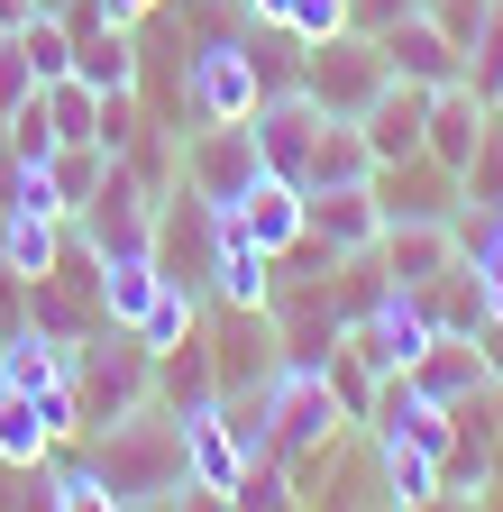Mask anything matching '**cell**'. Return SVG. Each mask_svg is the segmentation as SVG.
<instances>
[{"label":"cell","mask_w":503,"mask_h":512,"mask_svg":"<svg viewBox=\"0 0 503 512\" xmlns=\"http://www.w3.org/2000/svg\"><path fill=\"white\" fill-rule=\"evenodd\" d=\"M83 458L101 467L110 503H193V476H183V412L138 403L101 430H83Z\"/></svg>","instance_id":"obj_1"},{"label":"cell","mask_w":503,"mask_h":512,"mask_svg":"<svg viewBox=\"0 0 503 512\" xmlns=\"http://www.w3.org/2000/svg\"><path fill=\"white\" fill-rule=\"evenodd\" d=\"M65 403H74V439L101 430V421H119V412H138V403H156V348L138 330H119V320H101L92 339H74Z\"/></svg>","instance_id":"obj_2"},{"label":"cell","mask_w":503,"mask_h":512,"mask_svg":"<svg viewBox=\"0 0 503 512\" xmlns=\"http://www.w3.org/2000/svg\"><path fill=\"white\" fill-rule=\"evenodd\" d=\"M74 238L101 256H147V238H156V183L129 165V156H110V174L92 183V202L74 211Z\"/></svg>","instance_id":"obj_3"},{"label":"cell","mask_w":503,"mask_h":512,"mask_svg":"<svg viewBox=\"0 0 503 512\" xmlns=\"http://www.w3.org/2000/svg\"><path fill=\"white\" fill-rule=\"evenodd\" d=\"M385 83H394L385 74V46H375L366 28H330V37L302 46V92L321 101V110H339V119H357Z\"/></svg>","instance_id":"obj_4"},{"label":"cell","mask_w":503,"mask_h":512,"mask_svg":"<svg viewBox=\"0 0 503 512\" xmlns=\"http://www.w3.org/2000/svg\"><path fill=\"white\" fill-rule=\"evenodd\" d=\"M147 256H156V275L165 284H183V293H202L211 302V266H220V211L202 202V192H165L156 202V238H147Z\"/></svg>","instance_id":"obj_5"},{"label":"cell","mask_w":503,"mask_h":512,"mask_svg":"<svg viewBox=\"0 0 503 512\" xmlns=\"http://www.w3.org/2000/svg\"><path fill=\"white\" fill-rule=\"evenodd\" d=\"M257 174H266V165H257V138H247V119H202V128H183L174 183H183V192H202L211 211H229Z\"/></svg>","instance_id":"obj_6"},{"label":"cell","mask_w":503,"mask_h":512,"mask_svg":"<svg viewBox=\"0 0 503 512\" xmlns=\"http://www.w3.org/2000/svg\"><path fill=\"white\" fill-rule=\"evenodd\" d=\"M257 101H266V83H257L247 37H211L193 64H183V110H193V119H247Z\"/></svg>","instance_id":"obj_7"},{"label":"cell","mask_w":503,"mask_h":512,"mask_svg":"<svg viewBox=\"0 0 503 512\" xmlns=\"http://www.w3.org/2000/svg\"><path fill=\"white\" fill-rule=\"evenodd\" d=\"M366 192H375V211H385V220H458V211H467L458 165H439L430 147H421V156H403V165H375V174H366Z\"/></svg>","instance_id":"obj_8"},{"label":"cell","mask_w":503,"mask_h":512,"mask_svg":"<svg viewBox=\"0 0 503 512\" xmlns=\"http://www.w3.org/2000/svg\"><path fill=\"white\" fill-rule=\"evenodd\" d=\"M321 101H311L302 83L293 92H266L257 110H247V138H257V165L266 174H284V183H302V165H311V138H321Z\"/></svg>","instance_id":"obj_9"},{"label":"cell","mask_w":503,"mask_h":512,"mask_svg":"<svg viewBox=\"0 0 503 512\" xmlns=\"http://www.w3.org/2000/svg\"><path fill=\"white\" fill-rule=\"evenodd\" d=\"M412 384H421V394L430 403H467V394H485V384H494V357H485V330H430L421 339V357L403 366Z\"/></svg>","instance_id":"obj_10"},{"label":"cell","mask_w":503,"mask_h":512,"mask_svg":"<svg viewBox=\"0 0 503 512\" xmlns=\"http://www.w3.org/2000/svg\"><path fill=\"white\" fill-rule=\"evenodd\" d=\"M183 476H193V503H229V494H238L247 448H238V430L220 421V403L183 412Z\"/></svg>","instance_id":"obj_11"},{"label":"cell","mask_w":503,"mask_h":512,"mask_svg":"<svg viewBox=\"0 0 503 512\" xmlns=\"http://www.w3.org/2000/svg\"><path fill=\"white\" fill-rule=\"evenodd\" d=\"M375 46H385V74H403V83H421V92H439V83H458V74H467V55H458V37L439 28L430 10L394 19V28L375 37Z\"/></svg>","instance_id":"obj_12"},{"label":"cell","mask_w":503,"mask_h":512,"mask_svg":"<svg viewBox=\"0 0 503 512\" xmlns=\"http://www.w3.org/2000/svg\"><path fill=\"white\" fill-rule=\"evenodd\" d=\"M302 238H321L330 256H357L385 238V211H375L366 183H321V192H302Z\"/></svg>","instance_id":"obj_13"},{"label":"cell","mask_w":503,"mask_h":512,"mask_svg":"<svg viewBox=\"0 0 503 512\" xmlns=\"http://www.w3.org/2000/svg\"><path fill=\"white\" fill-rule=\"evenodd\" d=\"M238 238H257L266 256H284V247H302V183H284V174H257L238 192V202L220 211Z\"/></svg>","instance_id":"obj_14"},{"label":"cell","mask_w":503,"mask_h":512,"mask_svg":"<svg viewBox=\"0 0 503 512\" xmlns=\"http://www.w3.org/2000/svg\"><path fill=\"white\" fill-rule=\"evenodd\" d=\"M421 119H430V92L394 74L385 92H375V101L357 110V128H366V156H375V165H403V156H421Z\"/></svg>","instance_id":"obj_15"},{"label":"cell","mask_w":503,"mask_h":512,"mask_svg":"<svg viewBox=\"0 0 503 512\" xmlns=\"http://www.w3.org/2000/svg\"><path fill=\"white\" fill-rule=\"evenodd\" d=\"M485 119H494V101L458 74V83H439L430 92V119H421V147L439 156V165H467L476 156V138H485Z\"/></svg>","instance_id":"obj_16"},{"label":"cell","mask_w":503,"mask_h":512,"mask_svg":"<svg viewBox=\"0 0 503 512\" xmlns=\"http://www.w3.org/2000/svg\"><path fill=\"white\" fill-rule=\"evenodd\" d=\"M65 211H37V202H0V266H10L19 284L28 275H46L55 256H65Z\"/></svg>","instance_id":"obj_17"},{"label":"cell","mask_w":503,"mask_h":512,"mask_svg":"<svg viewBox=\"0 0 503 512\" xmlns=\"http://www.w3.org/2000/svg\"><path fill=\"white\" fill-rule=\"evenodd\" d=\"M74 74L92 92H138V28H119V19L74 28Z\"/></svg>","instance_id":"obj_18"},{"label":"cell","mask_w":503,"mask_h":512,"mask_svg":"<svg viewBox=\"0 0 503 512\" xmlns=\"http://www.w3.org/2000/svg\"><path fill=\"white\" fill-rule=\"evenodd\" d=\"M375 156H366V128L357 119H321V138H311V165H302V192H321V183H366Z\"/></svg>","instance_id":"obj_19"},{"label":"cell","mask_w":503,"mask_h":512,"mask_svg":"<svg viewBox=\"0 0 503 512\" xmlns=\"http://www.w3.org/2000/svg\"><path fill=\"white\" fill-rule=\"evenodd\" d=\"M247 19H266V28H293V37L311 46V37L348 28V0H247Z\"/></svg>","instance_id":"obj_20"},{"label":"cell","mask_w":503,"mask_h":512,"mask_svg":"<svg viewBox=\"0 0 503 512\" xmlns=\"http://www.w3.org/2000/svg\"><path fill=\"white\" fill-rule=\"evenodd\" d=\"M458 183H467V211H503V110L485 119V138H476V156L458 165Z\"/></svg>","instance_id":"obj_21"},{"label":"cell","mask_w":503,"mask_h":512,"mask_svg":"<svg viewBox=\"0 0 503 512\" xmlns=\"http://www.w3.org/2000/svg\"><path fill=\"white\" fill-rule=\"evenodd\" d=\"M193 330H202V293H183V284H165V293L147 302V320H138L147 348H174V339H193Z\"/></svg>","instance_id":"obj_22"},{"label":"cell","mask_w":503,"mask_h":512,"mask_svg":"<svg viewBox=\"0 0 503 512\" xmlns=\"http://www.w3.org/2000/svg\"><path fill=\"white\" fill-rule=\"evenodd\" d=\"M19 101H37V64L19 55V37H0V119H10Z\"/></svg>","instance_id":"obj_23"},{"label":"cell","mask_w":503,"mask_h":512,"mask_svg":"<svg viewBox=\"0 0 503 512\" xmlns=\"http://www.w3.org/2000/svg\"><path fill=\"white\" fill-rule=\"evenodd\" d=\"M421 0H348V28H366V37H385L394 19H412Z\"/></svg>","instance_id":"obj_24"},{"label":"cell","mask_w":503,"mask_h":512,"mask_svg":"<svg viewBox=\"0 0 503 512\" xmlns=\"http://www.w3.org/2000/svg\"><path fill=\"white\" fill-rule=\"evenodd\" d=\"M28 10H37V0H0V37H10V28H19Z\"/></svg>","instance_id":"obj_25"}]
</instances>
